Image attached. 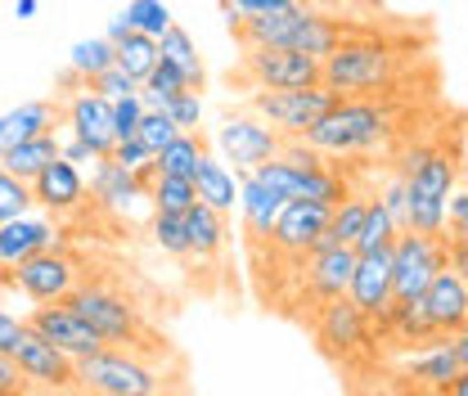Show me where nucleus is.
I'll return each instance as SVG.
<instances>
[{
	"label": "nucleus",
	"instance_id": "13d9d810",
	"mask_svg": "<svg viewBox=\"0 0 468 396\" xmlns=\"http://www.w3.org/2000/svg\"><path fill=\"white\" fill-rule=\"evenodd\" d=\"M401 396H451L446 388H410V392H401Z\"/></svg>",
	"mask_w": 468,
	"mask_h": 396
},
{
	"label": "nucleus",
	"instance_id": "393cba45",
	"mask_svg": "<svg viewBox=\"0 0 468 396\" xmlns=\"http://www.w3.org/2000/svg\"><path fill=\"white\" fill-rule=\"evenodd\" d=\"M464 369L460 351L451 338H437L428 347H414V356L401 360V379H410L414 388H451V379Z\"/></svg>",
	"mask_w": 468,
	"mask_h": 396
},
{
	"label": "nucleus",
	"instance_id": "39448f33",
	"mask_svg": "<svg viewBox=\"0 0 468 396\" xmlns=\"http://www.w3.org/2000/svg\"><path fill=\"white\" fill-rule=\"evenodd\" d=\"M77 379H81V392L86 396H158L163 392V379L158 369L135 356V351H95L86 360H77Z\"/></svg>",
	"mask_w": 468,
	"mask_h": 396
},
{
	"label": "nucleus",
	"instance_id": "ea45409f",
	"mask_svg": "<svg viewBox=\"0 0 468 396\" xmlns=\"http://www.w3.org/2000/svg\"><path fill=\"white\" fill-rule=\"evenodd\" d=\"M126 18H131V27L144 32V37H163L176 23L167 0H131V5H126Z\"/></svg>",
	"mask_w": 468,
	"mask_h": 396
},
{
	"label": "nucleus",
	"instance_id": "6e6552de",
	"mask_svg": "<svg viewBox=\"0 0 468 396\" xmlns=\"http://www.w3.org/2000/svg\"><path fill=\"white\" fill-rule=\"evenodd\" d=\"M212 140H217V154H221L226 163H234L239 176H248V171H257L261 163H271V158L284 154V135H280L266 117L252 113V109L221 117V126H217Z\"/></svg>",
	"mask_w": 468,
	"mask_h": 396
},
{
	"label": "nucleus",
	"instance_id": "864d4df0",
	"mask_svg": "<svg viewBox=\"0 0 468 396\" xmlns=\"http://www.w3.org/2000/svg\"><path fill=\"white\" fill-rule=\"evenodd\" d=\"M131 32H135V27H131V18H126V9H122V14H117L113 23H109V32H104V37H109V41H122V37H131Z\"/></svg>",
	"mask_w": 468,
	"mask_h": 396
},
{
	"label": "nucleus",
	"instance_id": "c85d7f7f",
	"mask_svg": "<svg viewBox=\"0 0 468 396\" xmlns=\"http://www.w3.org/2000/svg\"><path fill=\"white\" fill-rule=\"evenodd\" d=\"M58 158H63V140H58L55 131H46V135H32V140H23L18 149H9L0 163L14 171L18 180H27V185H32V180L50 167V163H58Z\"/></svg>",
	"mask_w": 468,
	"mask_h": 396
},
{
	"label": "nucleus",
	"instance_id": "f704fd0d",
	"mask_svg": "<svg viewBox=\"0 0 468 396\" xmlns=\"http://www.w3.org/2000/svg\"><path fill=\"white\" fill-rule=\"evenodd\" d=\"M158 59H163V50H158V37H144V32H131V37H122L117 41V68H126L140 86H144V77L158 68Z\"/></svg>",
	"mask_w": 468,
	"mask_h": 396
},
{
	"label": "nucleus",
	"instance_id": "7c9ffc66",
	"mask_svg": "<svg viewBox=\"0 0 468 396\" xmlns=\"http://www.w3.org/2000/svg\"><path fill=\"white\" fill-rule=\"evenodd\" d=\"M369 198H374V194H347V198L334 208V217H329V230H324L320 248H351V243H356V234H360V226H365Z\"/></svg>",
	"mask_w": 468,
	"mask_h": 396
},
{
	"label": "nucleus",
	"instance_id": "8fccbe9b",
	"mask_svg": "<svg viewBox=\"0 0 468 396\" xmlns=\"http://www.w3.org/2000/svg\"><path fill=\"white\" fill-rule=\"evenodd\" d=\"M58 140H63V158H68V163H77V167H86V163L95 167V163H100L95 144H86L81 135H72V131H68V135H58Z\"/></svg>",
	"mask_w": 468,
	"mask_h": 396
},
{
	"label": "nucleus",
	"instance_id": "1a4fd4ad",
	"mask_svg": "<svg viewBox=\"0 0 468 396\" xmlns=\"http://www.w3.org/2000/svg\"><path fill=\"white\" fill-rule=\"evenodd\" d=\"M311 334H315L320 356H329L334 365H351L356 356L369 351V342L378 338V325L351 297H338V302L320 306V316L311 320Z\"/></svg>",
	"mask_w": 468,
	"mask_h": 396
},
{
	"label": "nucleus",
	"instance_id": "4468645a",
	"mask_svg": "<svg viewBox=\"0 0 468 396\" xmlns=\"http://www.w3.org/2000/svg\"><path fill=\"white\" fill-rule=\"evenodd\" d=\"M14 360L23 365V374L32 379V388H37V392H50V396L81 392L77 360H72L68 351H58L46 334H37L32 325L23 329V338H18V347H14Z\"/></svg>",
	"mask_w": 468,
	"mask_h": 396
},
{
	"label": "nucleus",
	"instance_id": "2eb2a0df",
	"mask_svg": "<svg viewBox=\"0 0 468 396\" xmlns=\"http://www.w3.org/2000/svg\"><path fill=\"white\" fill-rule=\"evenodd\" d=\"M81 266L63 252V248H50V252H37V257H27L23 266H14L9 271V284L27 297V302H37V306H46V302H68L81 284Z\"/></svg>",
	"mask_w": 468,
	"mask_h": 396
},
{
	"label": "nucleus",
	"instance_id": "4c0bfd02",
	"mask_svg": "<svg viewBox=\"0 0 468 396\" xmlns=\"http://www.w3.org/2000/svg\"><path fill=\"white\" fill-rule=\"evenodd\" d=\"M32 208H37L32 185H27V180H18L14 171L0 163V226H5V221H14V217H27Z\"/></svg>",
	"mask_w": 468,
	"mask_h": 396
},
{
	"label": "nucleus",
	"instance_id": "f03ea898",
	"mask_svg": "<svg viewBox=\"0 0 468 396\" xmlns=\"http://www.w3.org/2000/svg\"><path fill=\"white\" fill-rule=\"evenodd\" d=\"M392 131H397L392 104L369 100V95H343L329 113L320 117L306 135H297V140H306L324 158H360V154H374L378 144H388Z\"/></svg>",
	"mask_w": 468,
	"mask_h": 396
},
{
	"label": "nucleus",
	"instance_id": "4be33fe9",
	"mask_svg": "<svg viewBox=\"0 0 468 396\" xmlns=\"http://www.w3.org/2000/svg\"><path fill=\"white\" fill-rule=\"evenodd\" d=\"M284 194L275 189V185H266L261 176H243V189H239V217H243V234H248V243L252 248H261L266 239H271V230L280 221V212H284Z\"/></svg>",
	"mask_w": 468,
	"mask_h": 396
},
{
	"label": "nucleus",
	"instance_id": "c756f323",
	"mask_svg": "<svg viewBox=\"0 0 468 396\" xmlns=\"http://www.w3.org/2000/svg\"><path fill=\"white\" fill-rule=\"evenodd\" d=\"M158 50H163V59L172 63V68H180V77L194 86V91H203V55H198V46H194V37L185 32V27H167L163 37H158Z\"/></svg>",
	"mask_w": 468,
	"mask_h": 396
},
{
	"label": "nucleus",
	"instance_id": "9d476101",
	"mask_svg": "<svg viewBox=\"0 0 468 396\" xmlns=\"http://www.w3.org/2000/svg\"><path fill=\"white\" fill-rule=\"evenodd\" d=\"M252 176H261L266 185H275L284 198H311V203H324V208H338L343 198H347V176L338 167H329V158L324 163H292V158H271V163H261V167L252 171Z\"/></svg>",
	"mask_w": 468,
	"mask_h": 396
},
{
	"label": "nucleus",
	"instance_id": "603ef678",
	"mask_svg": "<svg viewBox=\"0 0 468 396\" xmlns=\"http://www.w3.org/2000/svg\"><path fill=\"white\" fill-rule=\"evenodd\" d=\"M451 266L468 280V239H451Z\"/></svg>",
	"mask_w": 468,
	"mask_h": 396
},
{
	"label": "nucleus",
	"instance_id": "e433bc0d",
	"mask_svg": "<svg viewBox=\"0 0 468 396\" xmlns=\"http://www.w3.org/2000/svg\"><path fill=\"white\" fill-rule=\"evenodd\" d=\"M180 91H194V86L180 77V68H172L167 59H158V68H154V72L144 77V86H140L144 104H149V109H163V113H167V104H172Z\"/></svg>",
	"mask_w": 468,
	"mask_h": 396
},
{
	"label": "nucleus",
	"instance_id": "f8f14e48",
	"mask_svg": "<svg viewBox=\"0 0 468 396\" xmlns=\"http://www.w3.org/2000/svg\"><path fill=\"white\" fill-rule=\"evenodd\" d=\"M68 302L90 320V329H95L104 342H117V347L135 351V342H140V334H144V325H140V311H135L122 293L104 288V284H81Z\"/></svg>",
	"mask_w": 468,
	"mask_h": 396
},
{
	"label": "nucleus",
	"instance_id": "0eeeda50",
	"mask_svg": "<svg viewBox=\"0 0 468 396\" xmlns=\"http://www.w3.org/2000/svg\"><path fill=\"white\" fill-rule=\"evenodd\" d=\"M446 266H451V239L446 234L401 230V239L392 243V297L419 302L428 293V284L437 280V271H446Z\"/></svg>",
	"mask_w": 468,
	"mask_h": 396
},
{
	"label": "nucleus",
	"instance_id": "72a5a7b5",
	"mask_svg": "<svg viewBox=\"0 0 468 396\" xmlns=\"http://www.w3.org/2000/svg\"><path fill=\"white\" fill-rule=\"evenodd\" d=\"M203 154H207L203 140H198L194 131H180L172 144L154 158V171H158V176H189V180H194V171H198V163H203Z\"/></svg>",
	"mask_w": 468,
	"mask_h": 396
},
{
	"label": "nucleus",
	"instance_id": "2f4dec72",
	"mask_svg": "<svg viewBox=\"0 0 468 396\" xmlns=\"http://www.w3.org/2000/svg\"><path fill=\"white\" fill-rule=\"evenodd\" d=\"M117 63V46L109 37H81V41H72V50H68V72H77L86 86L104 72V68H113Z\"/></svg>",
	"mask_w": 468,
	"mask_h": 396
},
{
	"label": "nucleus",
	"instance_id": "7ed1b4c3",
	"mask_svg": "<svg viewBox=\"0 0 468 396\" xmlns=\"http://www.w3.org/2000/svg\"><path fill=\"white\" fill-rule=\"evenodd\" d=\"M401 176H406V198H410L406 230L446 234L451 194H455V180H460L455 154L446 144H414L410 158L401 163Z\"/></svg>",
	"mask_w": 468,
	"mask_h": 396
},
{
	"label": "nucleus",
	"instance_id": "4d7b16f0",
	"mask_svg": "<svg viewBox=\"0 0 468 396\" xmlns=\"http://www.w3.org/2000/svg\"><path fill=\"white\" fill-rule=\"evenodd\" d=\"M451 342H455V351H460V360H464V365H468V320H464V329H460V334H455V338H451Z\"/></svg>",
	"mask_w": 468,
	"mask_h": 396
},
{
	"label": "nucleus",
	"instance_id": "f3484780",
	"mask_svg": "<svg viewBox=\"0 0 468 396\" xmlns=\"http://www.w3.org/2000/svg\"><path fill=\"white\" fill-rule=\"evenodd\" d=\"M63 122L72 135H81L86 144H95L100 158H109L117 149V126H113V100L100 95L95 86H77L63 95Z\"/></svg>",
	"mask_w": 468,
	"mask_h": 396
},
{
	"label": "nucleus",
	"instance_id": "79ce46f5",
	"mask_svg": "<svg viewBox=\"0 0 468 396\" xmlns=\"http://www.w3.org/2000/svg\"><path fill=\"white\" fill-rule=\"evenodd\" d=\"M149 113V104H144V95L135 91V95H122L113 100V126H117V140H131L135 131H140V122Z\"/></svg>",
	"mask_w": 468,
	"mask_h": 396
},
{
	"label": "nucleus",
	"instance_id": "5fc2aeb1",
	"mask_svg": "<svg viewBox=\"0 0 468 396\" xmlns=\"http://www.w3.org/2000/svg\"><path fill=\"white\" fill-rule=\"evenodd\" d=\"M37 5L41 0H14V18H37Z\"/></svg>",
	"mask_w": 468,
	"mask_h": 396
},
{
	"label": "nucleus",
	"instance_id": "dca6fc26",
	"mask_svg": "<svg viewBox=\"0 0 468 396\" xmlns=\"http://www.w3.org/2000/svg\"><path fill=\"white\" fill-rule=\"evenodd\" d=\"M356 248H315L306 262H302V297L311 302V311L320 316V306H329V302H338V297H347L351 288V275H356ZM311 316V320H315Z\"/></svg>",
	"mask_w": 468,
	"mask_h": 396
},
{
	"label": "nucleus",
	"instance_id": "9b49d317",
	"mask_svg": "<svg viewBox=\"0 0 468 396\" xmlns=\"http://www.w3.org/2000/svg\"><path fill=\"white\" fill-rule=\"evenodd\" d=\"M243 77L261 91H292V86H320L324 59L289 50V46H243Z\"/></svg>",
	"mask_w": 468,
	"mask_h": 396
},
{
	"label": "nucleus",
	"instance_id": "6e6d98bb",
	"mask_svg": "<svg viewBox=\"0 0 468 396\" xmlns=\"http://www.w3.org/2000/svg\"><path fill=\"white\" fill-rule=\"evenodd\" d=\"M446 392H451V396H468V365L455 374V379H451V388H446Z\"/></svg>",
	"mask_w": 468,
	"mask_h": 396
},
{
	"label": "nucleus",
	"instance_id": "6ab92c4d",
	"mask_svg": "<svg viewBox=\"0 0 468 396\" xmlns=\"http://www.w3.org/2000/svg\"><path fill=\"white\" fill-rule=\"evenodd\" d=\"M50 248H63V230H58V221L50 212L46 217H37V212L14 217V221L0 226V271H14L27 257L50 252Z\"/></svg>",
	"mask_w": 468,
	"mask_h": 396
},
{
	"label": "nucleus",
	"instance_id": "c9c22d12",
	"mask_svg": "<svg viewBox=\"0 0 468 396\" xmlns=\"http://www.w3.org/2000/svg\"><path fill=\"white\" fill-rule=\"evenodd\" d=\"M198 203V189L189 176H154L149 180V208L154 212H189Z\"/></svg>",
	"mask_w": 468,
	"mask_h": 396
},
{
	"label": "nucleus",
	"instance_id": "423d86ee",
	"mask_svg": "<svg viewBox=\"0 0 468 396\" xmlns=\"http://www.w3.org/2000/svg\"><path fill=\"white\" fill-rule=\"evenodd\" d=\"M338 100H343V95H338L334 86H324V81H320V86H292V91H261V86L248 91V109L257 117H266L284 140L306 135Z\"/></svg>",
	"mask_w": 468,
	"mask_h": 396
},
{
	"label": "nucleus",
	"instance_id": "a19ab883",
	"mask_svg": "<svg viewBox=\"0 0 468 396\" xmlns=\"http://www.w3.org/2000/svg\"><path fill=\"white\" fill-rule=\"evenodd\" d=\"M176 135H180V126H176L172 113H163V109H149V113H144V122H140V131H135V140H140V144H144L154 158H158V154L172 144Z\"/></svg>",
	"mask_w": 468,
	"mask_h": 396
},
{
	"label": "nucleus",
	"instance_id": "a878e982",
	"mask_svg": "<svg viewBox=\"0 0 468 396\" xmlns=\"http://www.w3.org/2000/svg\"><path fill=\"white\" fill-rule=\"evenodd\" d=\"M58 117H63V109H58V104H50V100H23L18 109L0 113V158H5L9 149H18L23 140L55 131Z\"/></svg>",
	"mask_w": 468,
	"mask_h": 396
},
{
	"label": "nucleus",
	"instance_id": "a18cd8bd",
	"mask_svg": "<svg viewBox=\"0 0 468 396\" xmlns=\"http://www.w3.org/2000/svg\"><path fill=\"white\" fill-rule=\"evenodd\" d=\"M0 396H32V379L14 360V351H0Z\"/></svg>",
	"mask_w": 468,
	"mask_h": 396
},
{
	"label": "nucleus",
	"instance_id": "de8ad7c7",
	"mask_svg": "<svg viewBox=\"0 0 468 396\" xmlns=\"http://www.w3.org/2000/svg\"><path fill=\"white\" fill-rule=\"evenodd\" d=\"M226 5V27L239 18H257V14H271V9H289L297 0H221Z\"/></svg>",
	"mask_w": 468,
	"mask_h": 396
},
{
	"label": "nucleus",
	"instance_id": "412c9836",
	"mask_svg": "<svg viewBox=\"0 0 468 396\" xmlns=\"http://www.w3.org/2000/svg\"><path fill=\"white\" fill-rule=\"evenodd\" d=\"M419 302H423L437 338H455L468 320V280L455 266H446V271H437V280L428 284V293Z\"/></svg>",
	"mask_w": 468,
	"mask_h": 396
},
{
	"label": "nucleus",
	"instance_id": "5701e85b",
	"mask_svg": "<svg viewBox=\"0 0 468 396\" xmlns=\"http://www.w3.org/2000/svg\"><path fill=\"white\" fill-rule=\"evenodd\" d=\"M32 194H37V208H41V212L68 217V212H77V208L86 203V176H81L77 163L58 158V163H50V167L32 180Z\"/></svg>",
	"mask_w": 468,
	"mask_h": 396
},
{
	"label": "nucleus",
	"instance_id": "473e14b6",
	"mask_svg": "<svg viewBox=\"0 0 468 396\" xmlns=\"http://www.w3.org/2000/svg\"><path fill=\"white\" fill-rule=\"evenodd\" d=\"M401 239V226H397V217L378 203V194L369 198V212H365V226H360V234H356V252H383V248H392Z\"/></svg>",
	"mask_w": 468,
	"mask_h": 396
},
{
	"label": "nucleus",
	"instance_id": "3c124183",
	"mask_svg": "<svg viewBox=\"0 0 468 396\" xmlns=\"http://www.w3.org/2000/svg\"><path fill=\"white\" fill-rule=\"evenodd\" d=\"M23 329H27V320L9 316V306L0 302V351H14V347H18V338H23Z\"/></svg>",
	"mask_w": 468,
	"mask_h": 396
},
{
	"label": "nucleus",
	"instance_id": "ddd939ff",
	"mask_svg": "<svg viewBox=\"0 0 468 396\" xmlns=\"http://www.w3.org/2000/svg\"><path fill=\"white\" fill-rule=\"evenodd\" d=\"M329 217H334V208H324V203L289 198L284 212H280V221H275V230H271V239H266L261 248L289 257L292 266L302 271V262L320 248V239H324V230H329Z\"/></svg>",
	"mask_w": 468,
	"mask_h": 396
},
{
	"label": "nucleus",
	"instance_id": "f257e3e1",
	"mask_svg": "<svg viewBox=\"0 0 468 396\" xmlns=\"http://www.w3.org/2000/svg\"><path fill=\"white\" fill-rule=\"evenodd\" d=\"M230 32L239 46H289V50L315 59H329L347 41V27L338 18H329L324 9H315L311 0H297L289 9H271L257 18H239L230 23Z\"/></svg>",
	"mask_w": 468,
	"mask_h": 396
},
{
	"label": "nucleus",
	"instance_id": "09e8293b",
	"mask_svg": "<svg viewBox=\"0 0 468 396\" xmlns=\"http://www.w3.org/2000/svg\"><path fill=\"white\" fill-rule=\"evenodd\" d=\"M446 239H468V180L451 194V212H446Z\"/></svg>",
	"mask_w": 468,
	"mask_h": 396
},
{
	"label": "nucleus",
	"instance_id": "58836bf2",
	"mask_svg": "<svg viewBox=\"0 0 468 396\" xmlns=\"http://www.w3.org/2000/svg\"><path fill=\"white\" fill-rule=\"evenodd\" d=\"M154 243L167 257H189V230H185V212H154Z\"/></svg>",
	"mask_w": 468,
	"mask_h": 396
},
{
	"label": "nucleus",
	"instance_id": "c03bdc74",
	"mask_svg": "<svg viewBox=\"0 0 468 396\" xmlns=\"http://www.w3.org/2000/svg\"><path fill=\"white\" fill-rule=\"evenodd\" d=\"M378 203L397 217V226L406 230V217H410V198H406V176L397 171V176H388L383 180V189H378Z\"/></svg>",
	"mask_w": 468,
	"mask_h": 396
},
{
	"label": "nucleus",
	"instance_id": "cd10ccee",
	"mask_svg": "<svg viewBox=\"0 0 468 396\" xmlns=\"http://www.w3.org/2000/svg\"><path fill=\"white\" fill-rule=\"evenodd\" d=\"M185 230H189V257L198 262H217L230 243V230H226V212L207 208V203H194L185 212Z\"/></svg>",
	"mask_w": 468,
	"mask_h": 396
},
{
	"label": "nucleus",
	"instance_id": "20e7f679",
	"mask_svg": "<svg viewBox=\"0 0 468 396\" xmlns=\"http://www.w3.org/2000/svg\"><path fill=\"white\" fill-rule=\"evenodd\" d=\"M406 63V46H392L378 37H347L324 59V86H334L338 95H383L401 81Z\"/></svg>",
	"mask_w": 468,
	"mask_h": 396
},
{
	"label": "nucleus",
	"instance_id": "49530a36",
	"mask_svg": "<svg viewBox=\"0 0 468 396\" xmlns=\"http://www.w3.org/2000/svg\"><path fill=\"white\" fill-rule=\"evenodd\" d=\"M90 86H95L100 95H109V100H122V95H135V91H140V81H135L126 68H117V63H113V68H104V72H100Z\"/></svg>",
	"mask_w": 468,
	"mask_h": 396
},
{
	"label": "nucleus",
	"instance_id": "37998d69",
	"mask_svg": "<svg viewBox=\"0 0 468 396\" xmlns=\"http://www.w3.org/2000/svg\"><path fill=\"white\" fill-rule=\"evenodd\" d=\"M167 113L180 131H198V122H203V95L198 91H180L172 104H167Z\"/></svg>",
	"mask_w": 468,
	"mask_h": 396
},
{
	"label": "nucleus",
	"instance_id": "b1692460",
	"mask_svg": "<svg viewBox=\"0 0 468 396\" xmlns=\"http://www.w3.org/2000/svg\"><path fill=\"white\" fill-rule=\"evenodd\" d=\"M90 194H95L104 208H113V212H131L140 198H149V180H144L140 171L122 167L113 154H109V158H100L95 171H90Z\"/></svg>",
	"mask_w": 468,
	"mask_h": 396
},
{
	"label": "nucleus",
	"instance_id": "a211bd4d",
	"mask_svg": "<svg viewBox=\"0 0 468 396\" xmlns=\"http://www.w3.org/2000/svg\"><path fill=\"white\" fill-rule=\"evenodd\" d=\"M27 325H32L37 334H46L58 351H68L72 360H86V356H95V351L109 347V342L90 329V320H86L72 302H46V306H32Z\"/></svg>",
	"mask_w": 468,
	"mask_h": 396
},
{
	"label": "nucleus",
	"instance_id": "bb28decb",
	"mask_svg": "<svg viewBox=\"0 0 468 396\" xmlns=\"http://www.w3.org/2000/svg\"><path fill=\"white\" fill-rule=\"evenodd\" d=\"M194 189H198V203H207V208H217V212H234V208H239L243 176H239L221 154H203V163L194 171Z\"/></svg>",
	"mask_w": 468,
	"mask_h": 396
},
{
	"label": "nucleus",
	"instance_id": "aec40b11",
	"mask_svg": "<svg viewBox=\"0 0 468 396\" xmlns=\"http://www.w3.org/2000/svg\"><path fill=\"white\" fill-rule=\"evenodd\" d=\"M347 297L374 320V325H383L388 320V311H392V248H383V252H360L356 257V275H351V288Z\"/></svg>",
	"mask_w": 468,
	"mask_h": 396
},
{
	"label": "nucleus",
	"instance_id": "bf43d9fd",
	"mask_svg": "<svg viewBox=\"0 0 468 396\" xmlns=\"http://www.w3.org/2000/svg\"><path fill=\"white\" fill-rule=\"evenodd\" d=\"M41 396H50V392H41Z\"/></svg>",
	"mask_w": 468,
	"mask_h": 396
}]
</instances>
